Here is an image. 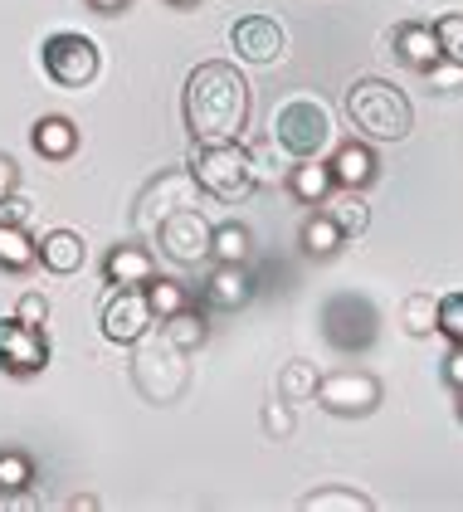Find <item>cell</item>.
Returning <instances> with one entry per match:
<instances>
[{
  "label": "cell",
  "mask_w": 463,
  "mask_h": 512,
  "mask_svg": "<svg viewBox=\"0 0 463 512\" xmlns=\"http://www.w3.org/2000/svg\"><path fill=\"white\" fill-rule=\"evenodd\" d=\"M249 103V83L225 59L195 64L181 88V113L195 142H239L249 127Z\"/></svg>",
  "instance_id": "1"
},
{
  "label": "cell",
  "mask_w": 463,
  "mask_h": 512,
  "mask_svg": "<svg viewBox=\"0 0 463 512\" xmlns=\"http://www.w3.org/2000/svg\"><path fill=\"white\" fill-rule=\"evenodd\" d=\"M342 113L366 142H405L415 132V108L405 88L386 79H351L342 93Z\"/></svg>",
  "instance_id": "2"
},
{
  "label": "cell",
  "mask_w": 463,
  "mask_h": 512,
  "mask_svg": "<svg viewBox=\"0 0 463 512\" xmlns=\"http://www.w3.org/2000/svg\"><path fill=\"white\" fill-rule=\"evenodd\" d=\"M186 171L195 176L200 196L220 200V205H239L259 191V176H254V152L244 142H195Z\"/></svg>",
  "instance_id": "3"
},
{
  "label": "cell",
  "mask_w": 463,
  "mask_h": 512,
  "mask_svg": "<svg viewBox=\"0 0 463 512\" xmlns=\"http://www.w3.org/2000/svg\"><path fill=\"white\" fill-rule=\"evenodd\" d=\"M337 137V122H332V108L317 98V93H293L273 108L269 118V142L283 147L293 161L303 157H322Z\"/></svg>",
  "instance_id": "4"
},
{
  "label": "cell",
  "mask_w": 463,
  "mask_h": 512,
  "mask_svg": "<svg viewBox=\"0 0 463 512\" xmlns=\"http://www.w3.org/2000/svg\"><path fill=\"white\" fill-rule=\"evenodd\" d=\"M132 381L142 400L152 405H176L186 386H191V366H186V352L166 337V332H147L132 342Z\"/></svg>",
  "instance_id": "5"
},
{
  "label": "cell",
  "mask_w": 463,
  "mask_h": 512,
  "mask_svg": "<svg viewBox=\"0 0 463 512\" xmlns=\"http://www.w3.org/2000/svg\"><path fill=\"white\" fill-rule=\"evenodd\" d=\"M376 327H381V313L371 298L361 293H337L327 298L322 308V337L337 347V352H366L376 342Z\"/></svg>",
  "instance_id": "6"
},
{
  "label": "cell",
  "mask_w": 463,
  "mask_h": 512,
  "mask_svg": "<svg viewBox=\"0 0 463 512\" xmlns=\"http://www.w3.org/2000/svg\"><path fill=\"white\" fill-rule=\"evenodd\" d=\"M210 235H215V225L205 220V210H200V205L171 210V215L152 230L156 249H161L171 264H181V269H200V264L210 259Z\"/></svg>",
  "instance_id": "7"
},
{
  "label": "cell",
  "mask_w": 463,
  "mask_h": 512,
  "mask_svg": "<svg viewBox=\"0 0 463 512\" xmlns=\"http://www.w3.org/2000/svg\"><path fill=\"white\" fill-rule=\"evenodd\" d=\"M39 64H44V74L59 83V88H83V83L98 79L103 54H98V44L88 40V35L59 30V35H49V40L39 44Z\"/></svg>",
  "instance_id": "8"
},
{
  "label": "cell",
  "mask_w": 463,
  "mask_h": 512,
  "mask_svg": "<svg viewBox=\"0 0 463 512\" xmlns=\"http://www.w3.org/2000/svg\"><path fill=\"white\" fill-rule=\"evenodd\" d=\"M312 400L327 410V415H342V420H356V415H371L381 405V381L371 371H327L317 376V391Z\"/></svg>",
  "instance_id": "9"
},
{
  "label": "cell",
  "mask_w": 463,
  "mask_h": 512,
  "mask_svg": "<svg viewBox=\"0 0 463 512\" xmlns=\"http://www.w3.org/2000/svg\"><path fill=\"white\" fill-rule=\"evenodd\" d=\"M186 205H200L195 176L186 171V166H181V171H161L156 181H147V191H142L137 205H132V225H137L142 235H152L171 210H186Z\"/></svg>",
  "instance_id": "10"
},
{
  "label": "cell",
  "mask_w": 463,
  "mask_h": 512,
  "mask_svg": "<svg viewBox=\"0 0 463 512\" xmlns=\"http://www.w3.org/2000/svg\"><path fill=\"white\" fill-rule=\"evenodd\" d=\"M230 54L239 64H254V69L283 64L288 59V30L273 15H239L230 25Z\"/></svg>",
  "instance_id": "11"
},
{
  "label": "cell",
  "mask_w": 463,
  "mask_h": 512,
  "mask_svg": "<svg viewBox=\"0 0 463 512\" xmlns=\"http://www.w3.org/2000/svg\"><path fill=\"white\" fill-rule=\"evenodd\" d=\"M49 366V337L20 317H0V371L5 376H39Z\"/></svg>",
  "instance_id": "12"
},
{
  "label": "cell",
  "mask_w": 463,
  "mask_h": 512,
  "mask_svg": "<svg viewBox=\"0 0 463 512\" xmlns=\"http://www.w3.org/2000/svg\"><path fill=\"white\" fill-rule=\"evenodd\" d=\"M152 327L156 317H152V303H147V288H113L108 293V303H103V337L113 347H132Z\"/></svg>",
  "instance_id": "13"
},
{
  "label": "cell",
  "mask_w": 463,
  "mask_h": 512,
  "mask_svg": "<svg viewBox=\"0 0 463 512\" xmlns=\"http://www.w3.org/2000/svg\"><path fill=\"white\" fill-rule=\"evenodd\" d=\"M200 298H205V308H215V313H239L249 298H254V278L244 264H215L205 283H200Z\"/></svg>",
  "instance_id": "14"
},
{
  "label": "cell",
  "mask_w": 463,
  "mask_h": 512,
  "mask_svg": "<svg viewBox=\"0 0 463 512\" xmlns=\"http://www.w3.org/2000/svg\"><path fill=\"white\" fill-rule=\"evenodd\" d=\"M332 181L342 186V191H366L376 176H381V166H376V152H371V142L366 137H351L342 142L337 152H332Z\"/></svg>",
  "instance_id": "15"
},
{
  "label": "cell",
  "mask_w": 463,
  "mask_h": 512,
  "mask_svg": "<svg viewBox=\"0 0 463 512\" xmlns=\"http://www.w3.org/2000/svg\"><path fill=\"white\" fill-rule=\"evenodd\" d=\"M390 44H395V59H400L405 69H415V74H429V69L444 59L439 35H434V25H425V20H405V25L390 35Z\"/></svg>",
  "instance_id": "16"
},
{
  "label": "cell",
  "mask_w": 463,
  "mask_h": 512,
  "mask_svg": "<svg viewBox=\"0 0 463 512\" xmlns=\"http://www.w3.org/2000/svg\"><path fill=\"white\" fill-rule=\"evenodd\" d=\"M103 278L108 288H147L156 278V254L147 244H117L103 259Z\"/></svg>",
  "instance_id": "17"
},
{
  "label": "cell",
  "mask_w": 463,
  "mask_h": 512,
  "mask_svg": "<svg viewBox=\"0 0 463 512\" xmlns=\"http://www.w3.org/2000/svg\"><path fill=\"white\" fill-rule=\"evenodd\" d=\"M30 147L44 161H69L78 152V122L64 118V113H44L30 127Z\"/></svg>",
  "instance_id": "18"
},
{
  "label": "cell",
  "mask_w": 463,
  "mask_h": 512,
  "mask_svg": "<svg viewBox=\"0 0 463 512\" xmlns=\"http://www.w3.org/2000/svg\"><path fill=\"white\" fill-rule=\"evenodd\" d=\"M288 196L293 200H303V205H322V200L337 191V181H332V166L322 157H303V161H293V171H288Z\"/></svg>",
  "instance_id": "19"
},
{
  "label": "cell",
  "mask_w": 463,
  "mask_h": 512,
  "mask_svg": "<svg viewBox=\"0 0 463 512\" xmlns=\"http://www.w3.org/2000/svg\"><path fill=\"white\" fill-rule=\"evenodd\" d=\"M83 259H88V249H83V239L74 230H49V235L39 239V264L49 269V274L69 278L83 269Z\"/></svg>",
  "instance_id": "20"
},
{
  "label": "cell",
  "mask_w": 463,
  "mask_h": 512,
  "mask_svg": "<svg viewBox=\"0 0 463 512\" xmlns=\"http://www.w3.org/2000/svg\"><path fill=\"white\" fill-rule=\"evenodd\" d=\"M39 264V239L25 225H0V269L5 274H30Z\"/></svg>",
  "instance_id": "21"
},
{
  "label": "cell",
  "mask_w": 463,
  "mask_h": 512,
  "mask_svg": "<svg viewBox=\"0 0 463 512\" xmlns=\"http://www.w3.org/2000/svg\"><path fill=\"white\" fill-rule=\"evenodd\" d=\"M327 215L337 220V230L347 239H361L371 230V205H366L361 191H342V186H337V191L327 196Z\"/></svg>",
  "instance_id": "22"
},
{
  "label": "cell",
  "mask_w": 463,
  "mask_h": 512,
  "mask_svg": "<svg viewBox=\"0 0 463 512\" xmlns=\"http://www.w3.org/2000/svg\"><path fill=\"white\" fill-rule=\"evenodd\" d=\"M249 249H254V235H249L239 220L215 225V235H210V259H215V264H244Z\"/></svg>",
  "instance_id": "23"
},
{
  "label": "cell",
  "mask_w": 463,
  "mask_h": 512,
  "mask_svg": "<svg viewBox=\"0 0 463 512\" xmlns=\"http://www.w3.org/2000/svg\"><path fill=\"white\" fill-rule=\"evenodd\" d=\"M161 332L181 347V352H195V347H205V337H210V327H205V313L200 308H181V313H171L161 322Z\"/></svg>",
  "instance_id": "24"
},
{
  "label": "cell",
  "mask_w": 463,
  "mask_h": 512,
  "mask_svg": "<svg viewBox=\"0 0 463 512\" xmlns=\"http://www.w3.org/2000/svg\"><path fill=\"white\" fill-rule=\"evenodd\" d=\"M303 512H371L376 503L366 498V493H356V488H317V493H308L303 503H298Z\"/></svg>",
  "instance_id": "25"
},
{
  "label": "cell",
  "mask_w": 463,
  "mask_h": 512,
  "mask_svg": "<svg viewBox=\"0 0 463 512\" xmlns=\"http://www.w3.org/2000/svg\"><path fill=\"white\" fill-rule=\"evenodd\" d=\"M317 366L312 361H288V366H278V395L288 400V405H298V400H312V391H317Z\"/></svg>",
  "instance_id": "26"
},
{
  "label": "cell",
  "mask_w": 463,
  "mask_h": 512,
  "mask_svg": "<svg viewBox=\"0 0 463 512\" xmlns=\"http://www.w3.org/2000/svg\"><path fill=\"white\" fill-rule=\"evenodd\" d=\"M342 244H347V235L337 230V220H332L327 210H322V215H312L308 225H303V249H308L312 259H332Z\"/></svg>",
  "instance_id": "27"
},
{
  "label": "cell",
  "mask_w": 463,
  "mask_h": 512,
  "mask_svg": "<svg viewBox=\"0 0 463 512\" xmlns=\"http://www.w3.org/2000/svg\"><path fill=\"white\" fill-rule=\"evenodd\" d=\"M147 303H152L156 322H166L171 313L191 308V288H186V283H176V278H152V283H147Z\"/></svg>",
  "instance_id": "28"
},
{
  "label": "cell",
  "mask_w": 463,
  "mask_h": 512,
  "mask_svg": "<svg viewBox=\"0 0 463 512\" xmlns=\"http://www.w3.org/2000/svg\"><path fill=\"white\" fill-rule=\"evenodd\" d=\"M400 322H405L410 337H434V327H439V298L434 293H410L405 308H400Z\"/></svg>",
  "instance_id": "29"
},
{
  "label": "cell",
  "mask_w": 463,
  "mask_h": 512,
  "mask_svg": "<svg viewBox=\"0 0 463 512\" xmlns=\"http://www.w3.org/2000/svg\"><path fill=\"white\" fill-rule=\"evenodd\" d=\"M254 152V176H259V186H278V181H288V171H293V157L283 152V147H249Z\"/></svg>",
  "instance_id": "30"
},
{
  "label": "cell",
  "mask_w": 463,
  "mask_h": 512,
  "mask_svg": "<svg viewBox=\"0 0 463 512\" xmlns=\"http://www.w3.org/2000/svg\"><path fill=\"white\" fill-rule=\"evenodd\" d=\"M20 488H35V464H30V454L0 449V493H20Z\"/></svg>",
  "instance_id": "31"
},
{
  "label": "cell",
  "mask_w": 463,
  "mask_h": 512,
  "mask_svg": "<svg viewBox=\"0 0 463 512\" xmlns=\"http://www.w3.org/2000/svg\"><path fill=\"white\" fill-rule=\"evenodd\" d=\"M434 35H439L444 59H454L463 69V15H439V20H434Z\"/></svg>",
  "instance_id": "32"
},
{
  "label": "cell",
  "mask_w": 463,
  "mask_h": 512,
  "mask_svg": "<svg viewBox=\"0 0 463 512\" xmlns=\"http://www.w3.org/2000/svg\"><path fill=\"white\" fill-rule=\"evenodd\" d=\"M434 332L449 337V342H463V293H444L439 298V327Z\"/></svg>",
  "instance_id": "33"
},
{
  "label": "cell",
  "mask_w": 463,
  "mask_h": 512,
  "mask_svg": "<svg viewBox=\"0 0 463 512\" xmlns=\"http://www.w3.org/2000/svg\"><path fill=\"white\" fill-rule=\"evenodd\" d=\"M259 420H264V434H269V439H288V434H293V405L278 395L273 405H264Z\"/></svg>",
  "instance_id": "34"
},
{
  "label": "cell",
  "mask_w": 463,
  "mask_h": 512,
  "mask_svg": "<svg viewBox=\"0 0 463 512\" xmlns=\"http://www.w3.org/2000/svg\"><path fill=\"white\" fill-rule=\"evenodd\" d=\"M30 220H35V200L20 191L0 196V225H30Z\"/></svg>",
  "instance_id": "35"
},
{
  "label": "cell",
  "mask_w": 463,
  "mask_h": 512,
  "mask_svg": "<svg viewBox=\"0 0 463 512\" xmlns=\"http://www.w3.org/2000/svg\"><path fill=\"white\" fill-rule=\"evenodd\" d=\"M425 79H429V88H434V93H459V88H463V69L454 64V59H439Z\"/></svg>",
  "instance_id": "36"
},
{
  "label": "cell",
  "mask_w": 463,
  "mask_h": 512,
  "mask_svg": "<svg viewBox=\"0 0 463 512\" xmlns=\"http://www.w3.org/2000/svg\"><path fill=\"white\" fill-rule=\"evenodd\" d=\"M15 317H20V322H30V327H44V322H49V298H44V293H35V288H30V293H20Z\"/></svg>",
  "instance_id": "37"
},
{
  "label": "cell",
  "mask_w": 463,
  "mask_h": 512,
  "mask_svg": "<svg viewBox=\"0 0 463 512\" xmlns=\"http://www.w3.org/2000/svg\"><path fill=\"white\" fill-rule=\"evenodd\" d=\"M444 381L463 391V342H449V356H444Z\"/></svg>",
  "instance_id": "38"
},
{
  "label": "cell",
  "mask_w": 463,
  "mask_h": 512,
  "mask_svg": "<svg viewBox=\"0 0 463 512\" xmlns=\"http://www.w3.org/2000/svg\"><path fill=\"white\" fill-rule=\"evenodd\" d=\"M10 191H20V166H15V157L0 152V196H10Z\"/></svg>",
  "instance_id": "39"
},
{
  "label": "cell",
  "mask_w": 463,
  "mask_h": 512,
  "mask_svg": "<svg viewBox=\"0 0 463 512\" xmlns=\"http://www.w3.org/2000/svg\"><path fill=\"white\" fill-rule=\"evenodd\" d=\"M88 5H93L98 15H122V10L132 5V0H88Z\"/></svg>",
  "instance_id": "40"
},
{
  "label": "cell",
  "mask_w": 463,
  "mask_h": 512,
  "mask_svg": "<svg viewBox=\"0 0 463 512\" xmlns=\"http://www.w3.org/2000/svg\"><path fill=\"white\" fill-rule=\"evenodd\" d=\"M69 508H74V512H93V508H98V498H93V493H74V498H69Z\"/></svg>",
  "instance_id": "41"
},
{
  "label": "cell",
  "mask_w": 463,
  "mask_h": 512,
  "mask_svg": "<svg viewBox=\"0 0 463 512\" xmlns=\"http://www.w3.org/2000/svg\"><path fill=\"white\" fill-rule=\"evenodd\" d=\"M166 5H181V10H186V5H200V0H166Z\"/></svg>",
  "instance_id": "42"
},
{
  "label": "cell",
  "mask_w": 463,
  "mask_h": 512,
  "mask_svg": "<svg viewBox=\"0 0 463 512\" xmlns=\"http://www.w3.org/2000/svg\"><path fill=\"white\" fill-rule=\"evenodd\" d=\"M459 420H463V391H459Z\"/></svg>",
  "instance_id": "43"
}]
</instances>
